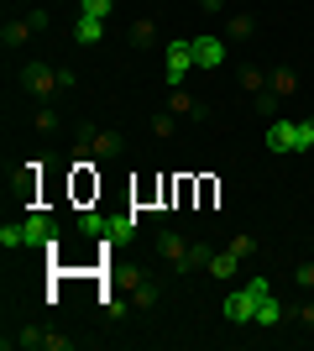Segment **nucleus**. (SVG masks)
<instances>
[{"instance_id": "nucleus-23", "label": "nucleus", "mask_w": 314, "mask_h": 351, "mask_svg": "<svg viewBox=\"0 0 314 351\" xmlns=\"http://www.w3.org/2000/svg\"><path fill=\"white\" fill-rule=\"evenodd\" d=\"M79 11H84V16H100V21H110L116 0H79Z\"/></svg>"}, {"instance_id": "nucleus-17", "label": "nucleus", "mask_w": 314, "mask_h": 351, "mask_svg": "<svg viewBox=\"0 0 314 351\" xmlns=\"http://www.w3.org/2000/svg\"><path fill=\"white\" fill-rule=\"evenodd\" d=\"M131 43L136 47H157V21H152V16H136L131 21Z\"/></svg>"}, {"instance_id": "nucleus-12", "label": "nucleus", "mask_w": 314, "mask_h": 351, "mask_svg": "<svg viewBox=\"0 0 314 351\" xmlns=\"http://www.w3.org/2000/svg\"><path fill=\"white\" fill-rule=\"evenodd\" d=\"M168 110H173L179 121H199V116L209 110V105L199 100V95H189V89H173V100H168Z\"/></svg>"}, {"instance_id": "nucleus-5", "label": "nucleus", "mask_w": 314, "mask_h": 351, "mask_svg": "<svg viewBox=\"0 0 314 351\" xmlns=\"http://www.w3.org/2000/svg\"><path fill=\"white\" fill-rule=\"evenodd\" d=\"M21 84H27L37 100H53V95H63V89L74 84V73H68V69H53V63H27Z\"/></svg>"}, {"instance_id": "nucleus-18", "label": "nucleus", "mask_w": 314, "mask_h": 351, "mask_svg": "<svg viewBox=\"0 0 314 351\" xmlns=\"http://www.w3.org/2000/svg\"><path fill=\"white\" fill-rule=\"evenodd\" d=\"M225 252L246 263V257H252V252H257V236H252V231H236V236H231V247H225Z\"/></svg>"}, {"instance_id": "nucleus-11", "label": "nucleus", "mask_w": 314, "mask_h": 351, "mask_svg": "<svg viewBox=\"0 0 314 351\" xmlns=\"http://www.w3.org/2000/svg\"><path fill=\"white\" fill-rule=\"evenodd\" d=\"M288 320V309H283V299H278V293H262V299H257V315H252V325L257 330H272V325H283Z\"/></svg>"}, {"instance_id": "nucleus-1", "label": "nucleus", "mask_w": 314, "mask_h": 351, "mask_svg": "<svg viewBox=\"0 0 314 351\" xmlns=\"http://www.w3.org/2000/svg\"><path fill=\"white\" fill-rule=\"evenodd\" d=\"M262 147H267L272 158H293V152H314V116L309 121H267V132H262Z\"/></svg>"}, {"instance_id": "nucleus-28", "label": "nucleus", "mask_w": 314, "mask_h": 351, "mask_svg": "<svg viewBox=\"0 0 314 351\" xmlns=\"http://www.w3.org/2000/svg\"><path fill=\"white\" fill-rule=\"evenodd\" d=\"M293 320H299L304 330H314V304H299V309H293Z\"/></svg>"}, {"instance_id": "nucleus-19", "label": "nucleus", "mask_w": 314, "mask_h": 351, "mask_svg": "<svg viewBox=\"0 0 314 351\" xmlns=\"http://www.w3.org/2000/svg\"><path fill=\"white\" fill-rule=\"evenodd\" d=\"M47 341V330H37V325H27L21 336H5V346H21V351H31V346H42Z\"/></svg>"}, {"instance_id": "nucleus-27", "label": "nucleus", "mask_w": 314, "mask_h": 351, "mask_svg": "<svg viewBox=\"0 0 314 351\" xmlns=\"http://www.w3.org/2000/svg\"><path fill=\"white\" fill-rule=\"evenodd\" d=\"M293 278H299L304 293H314V263H299V273H293Z\"/></svg>"}, {"instance_id": "nucleus-6", "label": "nucleus", "mask_w": 314, "mask_h": 351, "mask_svg": "<svg viewBox=\"0 0 314 351\" xmlns=\"http://www.w3.org/2000/svg\"><path fill=\"white\" fill-rule=\"evenodd\" d=\"M163 58H168V84L183 89V79L194 73V37H189V43H168Z\"/></svg>"}, {"instance_id": "nucleus-13", "label": "nucleus", "mask_w": 314, "mask_h": 351, "mask_svg": "<svg viewBox=\"0 0 314 351\" xmlns=\"http://www.w3.org/2000/svg\"><path fill=\"white\" fill-rule=\"evenodd\" d=\"M74 43H79V47L105 43V21H100V16H84V11H79V21H74Z\"/></svg>"}, {"instance_id": "nucleus-10", "label": "nucleus", "mask_w": 314, "mask_h": 351, "mask_svg": "<svg viewBox=\"0 0 314 351\" xmlns=\"http://www.w3.org/2000/svg\"><path fill=\"white\" fill-rule=\"evenodd\" d=\"M126 299H131V309H152L157 299H163V283L147 278V273H136V278L126 283Z\"/></svg>"}, {"instance_id": "nucleus-4", "label": "nucleus", "mask_w": 314, "mask_h": 351, "mask_svg": "<svg viewBox=\"0 0 314 351\" xmlns=\"http://www.w3.org/2000/svg\"><path fill=\"white\" fill-rule=\"evenodd\" d=\"M79 231L90 241H126L136 236V215H100V210H84L79 215Z\"/></svg>"}, {"instance_id": "nucleus-9", "label": "nucleus", "mask_w": 314, "mask_h": 351, "mask_svg": "<svg viewBox=\"0 0 314 351\" xmlns=\"http://www.w3.org/2000/svg\"><path fill=\"white\" fill-rule=\"evenodd\" d=\"M84 152L94 162H116L126 152V142H120V132H94V136H84Z\"/></svg>"}, {"instance_id": "nucleus-8", "label": "nucleus", "mask_w": 314, "mask_h": 351, "mask_svg": "<svg viewBox=\"0 0 314 351\" xmlns=\"http://www.w3.org/2000/svg\"><path fill=\"white\" fill-rule=\"evenodd\" d=\"M220 63H225V43L215 37V32H199V37H194V69L199 73H215Z\"/></svg>"}, {"instance_id": "nucleus-25", "label": "nucleus", "mask_w": 314, "mask_h": 351, "mask_svg": "<svg viewBox=\"0 0 314 351\" xmlns=\"http://www.w3.org/2000/svg\"><path fill=\"white\" fill-rule=\"evenodd\" d=\"M209 257H215V252H209L205 241H189V273H194V267H209Z\"/></svg>"}, {"instance_id": "nucleus-24", "label": "nucleus", "mask_w": 314, "mask_h": 351, "mask_svg": "<svg viewBox=\"0 0 314 351\" xmlns=\"http://www.w3.org/2000/svg\"><path fill=\"white\" fill-rule=\"evenodd\" d=\"M173 126H179V116H173V110H163V116L152 121V136H157V142H168V136H173Z\"/></svg>"}, {"instance_id": "nucleus-15", "label": "nucleus", "mask_w": 314, "mask_h": 351, "mask_svg": "<svg viewBox=\"0 0 314 351\" xmlns=\"http://www.w3.org/2000/svg\"><path fill=\"white\" fill-rule=\"evenodd\" d=\"M157 247H163V257L179 267V273H189V241H183V236H163Z\"/></svg>"}, {"instance_id": "nucleus-2", "label": "nucleus", "mask_w": 314, "mask_h": 351, "mask_svg": "<svg viewBox=\"0 0 314 351\" xmlns=\"http://www.w3.org/2000/svg\"><path fill=\"white\" fill-rule=\"evenodd\" d=\"M58 236H53V220L42 210H31L21 226H0V247L5 252H27V247H53Z\"/></svg>"}, {"instance_id": "nucleus-3", "label": "nucleus", "mask_w": 314, "mask_h": 351, "mask_svg": "<svg viewBox=\"0 0 314 351\" xmlns=\"http://www.w3.org/2000/svg\"><path fill=\"white\" fill-rule=\"evenodd\" d=\"M267 289H272L267 278H246L236 293H225V299H220V315H225L231 325H252V315H257V299H262Z\"/></svg>"}, {"instance_id": "nucleus-7", "label": "nucleus", "mask_w": 314, "mask_h": 351, "mask_svg": "<svg viewBox=\"0 0 314 351\" xmlns=\"http://www.w3.org/2000/svg\"><path fill=\"white\" fill-rule=\"evenodd\" d=\"M42 27H47V11H31V16H21V21H5V27H0V43L5 47H27Z\"/></svg>"}, {"instance_id": "nucleus-26", "label": "nucleus", "mask_w": 314, "mask_h": 351, "mask_svg": "<svg viewBox=\"0 0 314 351\" xmlns=\"http://www.w3.org/2000/svg\"><path fill=\"white\" fill-rule=\"evenodd\" d=\"M68 346H74L68 330H47V341H42V351H68Z\"/></svg>"}, {"instance_id": "nucleus-14", "label": "nucleus", "mask_w": 314, "mask_h": 351, "mask_svg": "<svg viewBox=\"0 0 314 351\" xmlns=\"http://www.w3.org/2000/svg\"><path fill=\"white\" fill-rule=\"evenodd\" d=\"M236 267H241V257H231V252H215L205 273H209L215 283H231V278H236Z\"/></svg>"}, {"instance_id": "nucleus-20", "label": "nucleus", "mask_w": 314, "mask_h": 351, "mask_svg": "<svg viewBox=\"0 0 314 351\" xmlns=\"http://www.w3.org/2000/svg\"><path fill=\"white\" fill-rule=\"evenodd\" d=\"M241 95H252V100H257V95H267V73L246 69V73H241Z\"/></svg>"}, {"instance_id": "nucleus-22", "label": "nucleus", "mask_w": 314, "mask_h": 351, "mask_svg": "<svg viewBox=\"0 0 314 351\" xmlns=\"http://www.w3.org/2000/svg\"><path fill=\"white\" fill-rule=\"evenodd\" d=\"M31 132H37V136H53V132H58V116H53V110L42 105V110L31 116Z\"/></svg>"}, {"instance_id": "nucleus-21", "label": "nucleus", "mask_w": 314, "mask_h": 351, "mask_svg": "<svg viewBox=\"0 0 314 351\" xmlns=\"http://www.w3.org/2000/svg\"><path fill=\"white\" fill-rule=\"evenodd\" d=\"M225 32H231V43H246V37L257 32V21H252V16H231V27H225Z\"/></svg>"}, {"instance_id": "nucleus-16", "label": "nucleus", "mask_w": 314, "mask_h": 351, "mask_svg": "<svg viewBox=\"0 0 314 351\" xmlns=\"http://www.w3.org/2000/svg\"><path fill=\"white\" fill-rule=\"evenodd\" d=\"M267 89L278 95V100H288V95L299 89V73H293V69H272V73H267Z\"/></svg>"}]
</instances>
